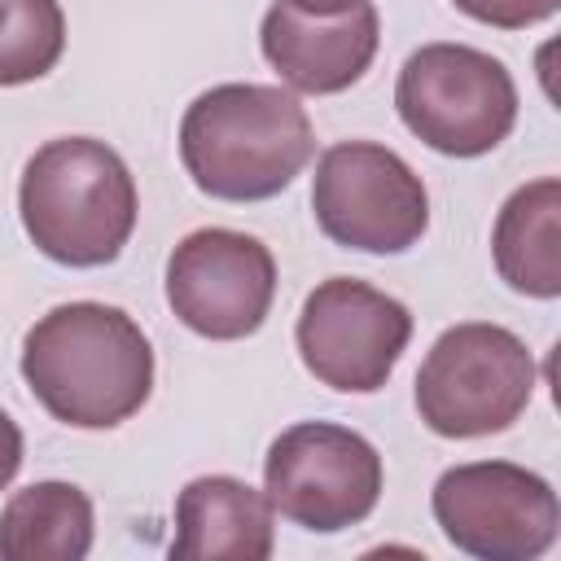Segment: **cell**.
Segmentation results:
<instances>
[{"instance_id":"15","label":"cell","mask_w":561,"mask_h":561,"mask_svg":"<svg viewBox=\"0 0 561 561\" xmlns=\"http://www.w3.org/2000/svg\"><path fill=\"white\" fill-rule=\"evenodd\" d=\"M66 48L57 0H0V88L44 79Z\"/></svg>"},{"instance_id":"3","label":"cell","mask_w":561,"mask_h":561,"mask_svg":"<svg viewBox=\"0 0 561 561\" xmlns=\"http://www.w3.org/2000/svg\"><path fill=\"white\" fill-rule=\"evenodd\" d=\"M22 228L61 267H105L136 232L140 197L127 162L92 136L39 145L18 184Z\"/></svg>"},{"instance_id":"17","label":"cell","mask_w":561,"mask_h":561,"mask_svg":"<svg viewBox=\"0 0 561 561\" xmlns=\"http://www.w3.org/2000/svg\"><path fill=\"white\" fill-rule=\"evenodd\" d=\"M18 469H22V430H18V421L0 408V491L18 478Z\"/></svg>"},{"instance_id":"8","label":"cell","mask_w":561,"mask_h":561,"mask_svg":"<svg viewBox=\"0 0 561 561\" xmlns=\"http://www.w3.org/2000/svg\"><path fill=\"white\" fill-rule=\"evenodd\" d=\"M430 508L447 543L478 561H535L561 530L552 482L513 460L451 465L434 482Z\"/></svg>"},{"instance_id":"18","label":"cell","mask_w":561,"mask_h":561,"mask_svg":"<svg viewBox=\"0 0 561 561\" xmlns=\"http://www.w3.org/2000/svg\"><path fill=\"white\" fill-rule=\"evenodd\" d=\"M280 4H289V9H298V13H311V18H333V13L355 9L359 0H280Z\"/></svg>"},{"instance_id":"9","label":"cell","mask_w":561,"mask_h":561,"mask_svg":"<svg viewBox=\"0 0 561 561\" xmlns=\"http://www.w3.org/2000/svg\"><path fill=\"white\" fill-rule=\"evenodd\" d=\"M294 342L320 386L373 394L390 381L399 355L412 342V311L355 276H329L307 294Z\"/></svg>"},{"instance_id":"12","label":"cell","mask_w":561,"mask_h":561,"mask_svg":"<svg viewBox=\"0 0 561 561\" xmlns=\"http://www.w3.org/2000/svg\"><path fill=\"white\" fill-rule=\"evenodd\" d=\"M276 548L272 504L263 491L232 473L193 478L175 495V539L180 561H267Z\"/></svg>"},{"instance_id":"16","label":"cell","mask_w":561,"mask_h":561,"mask_svg":"<svg viewBox=\"0 0 561 561\" xmlns=\"http://www.w3.org/2000/svg\"><path fill=\"white\" fill-rule=\"evenodd\" d=\"M465 18L482 22V26H500V31H526L548 22L561 0H451Z\"/></svg>"},{"instance_id":"11","label":"cell","mask_w":561,"mask_h":561,"mask_svg":"<svg viewBox=\"0 0 561 561\" xmlns=\"http://www.w3.org/2000/svg\"><path fill=\"white\" fill-rule=\"evenodd\" d=\"M377 39H381V18L373 0H359L355 9L333 18H311L276 0L259 26V48L267 66L294 92H311V96H329L359 83L377 57Z\"/></svg>"},{"instance_id":"13","label":"cell","mask_w":561,"mask_h":561,"mask_svg":"<svg viewBox=\"0 0 561 561\" xmlns=\"http://www.w3.org/2000/svg\"><path fill=\"white\" fill-rule=\"evenodd\" d=\"M495 272L530 298H561V180L539 175L508 193L491 228Z\"/></svg>"},{"instance_id":"7","label":"cell","mask_w":561,"mask_h":561,"mask_svg":"<svg viewBox=\"0 0 561 561\" xmlns=\"http://www.w3.org/2000/svg\"><path fill=\"white\" fill-rule=\"evenodd\" d=\"M263 495L285 522L333 535L359 526L381 500L377 447L333 421H298L280 430L263 456Z\"/></svg>"},{"instance_id":"2","label":"cell","mask_w":561,"mask_h":561,"mask_svg":"<svg viewBox=\"0 0 561 561\" xmlns=\"http://www.w3.org/2000/svg\"><path fill=\"white\" fill-rule=\"evenodd\" d=\"M316 131L302 101L272 83H215L180 118V162L219 202H267L302 175Z\"/></svg>"},{"instance_id":"10","label":"cell","mask_w":561,"mask_h":561,"mask_svg":"<svg viewBox=\"0 0 561 561\" xmlns=\"http://www.w3.org/2000/svg\"><path fill=\"white\" fill-rule=\"evenodd\" d=\"M276 298L272 250L237 228H197L167 259V302L193 333L237 342L263 329Z\"/></svg>"},{"instance_id":"1","label":"cell","mask_w":561,"mask_h":561,"mask_svg":"<svg viewBox=\"0 0 561 561\" xmlns=\"http://www.w3.org/2000/svg\"><path fill=\"white\" fill-rule=\"evenodd\" d=\"M22 377L53 421L114 430L153 394V346L123 307L61 302L26 329Z\"/></svg>"},{"instance_id":"14","label":"cell","mask_w":561,"mask_h":561,"mask_svg":"<svg viewBox=\"0 0 561 561\" xmlns=\"http://www.w3.org/2000/svg\"><path fill=\"white\" fill-rule=\"evenodd\" d=\"M92 500L75 482H31L0 508L4 561H83L92 552Z\"/></svg>"},{"instance_id":"5","label":"cell","mask_w":561,"mask_h":561,"mask_svg":"<svg viewBox=\"0 0 561 561\" xmlns=\"http://www.w3.org/2000/svg\"><path fill=\"white\" fill-rule=\"evenodd\" d=\"M394 110L434 153L482 158L517 123V83L508 66L482 48L425 44L399 70Z\"/></svg>"},{"instance_id":"6","label":"cell","mask_w":561,"mask_h":561,"mask_svg":"<svg viewBox=\"0 0 561 561\" xmlns=\"http://www.w3.org/2000/svg\"><path fill=\"white\" fill-rule=\"evenodd\" d=\"M311 210L320 232L342 250L403 254L430 228V193L421 175L386 145H329L311 175Z\"/></svg>"},{"instance_id":"4","label":"cell","mask_w":561,"mask_h":561,"mask_svg":"<svg viewBox=\"0 0 561 561\" xmlns=\"http://www.w3.org/2000/svg\"><path fill=\"white\" fill-rule=\"evenodd\" d=\"M535 394V359L526 342L486 320L438 333L416 368V412L438 438L504 434Z\"/></svg>"}]
</instances>
